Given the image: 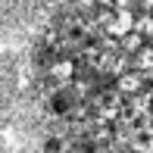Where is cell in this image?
I'll return each instance as SVG.
<instances>
[{
    "instance_id": "obj_1",
    "label": "cell",
    "mask_w": 153,
    "mask_h": 153,
    "mask_svg": "<svg viewBox=\"0 0 153 153\" xmlns=\"http://www.w3.org/2000/svg\"><path fill=\"white\" fill-rule=\"evenodd\" d=\"M59 150H62L59 137H47V141H44V153H59Z\"/></svg>"
},
{
    "instance_id": "obj_2",
    "label": "cell",
    "mask_w": 153,
    "mask_h": 153,
    "mask_svg": "<svg viewBox=\"0 0 153 153\" xmlns=\"http://www.w3.org/2000/svg\"><path fill=\"white\" fill-rule=\"evenodd\" d=\"M66 106H69V103H66V97H53V113H66Z\"/></svg>"
}]
</instances>
